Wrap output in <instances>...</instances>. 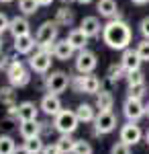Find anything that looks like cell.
I'll list each match as a JSON object with an SVG mask.
<instances>
[{
    "label": "cell",
    "instance_id": "1",
    "mask_svg": "<svg viewBox=\"0 0 149 154\" xmlns=\"http://www.w3.org/2000/svg\"><path fill=\"white\" fill-rule=\"evenodd\" d=\"M133 31L125 19H108V23L102 27V41L110 49H121L125 51L131 45Z\"/></svg>",
    "mask_w": 149,
    "mask_h": 154
},
{
    "label": "cell",
    "instance_id": "2",
    "mask_svg": "<svg viewBox=\"0 0 149 154\" xmlns=\"http://www.w3.org/2000/svg\"><path fill=\"white\" fill-rule=\"evenodd\" d=\"M4 72H6L8 84L16 86V88H25L27 84L31 82V70H29L16 56H10V64H8V68Z\"/></svg>",
    "mask_w": 149,
    "mask_h": 154
},
{
    "label": "cell",
    "instance_id": "3",
    "mask_svg": "<svg viewBox=\"0 0 149 154\" xmlns=\"http://www.w3.org/2000/svg\"><path fill=\"white\" fill-rule=\"evenodd\" d=\"M59 35V25L55 21H45V23L39 25L37 33H35V39H37V48H43L47 51L53 54V43L57 41Z\"/></svg>",
    "mask_w": 149,
    "mask_h": 154
},
{
    "label": "cell",
    "instance_id": "4",
    "mask_svg": "<svg viewBox=\"0 0 149 154\" xmlns=\"http://www.w3.org/2000/svg\"><path fill=\"white\" fill-rule=\"evenodd\" d=\"M53 125H55V131H59V134H74L78 130V125H80V119L76 115V111L61 109L53 117Z\"/></svg>",
    "mask_w": 149,
    "mask_h": 154
},
{
    "label": "cell",
    "instance_id": "5",
    "mask_svg": "<svg viewBox=\"0 0 149 154\" xmlns=\"http://www.w3.org/2000/svg\"><path fill=\"white\" fill-rule=\"evenodd\" d=\"M69 86V74L63 70H55L51 74L45 76V88L47 93H53V95H61L66 93Z\"/></svg>",
    "mask_w": 149,
    "mask_h": 154
},
{
    "label": "cell",
    "instance_id": "6",
    "mask_svg": "<svg viewBox=\"0 0 149 154\" xmlns=\"http://www.w3.org/2000/svg\"><path fill=\"white\" fill-rule=\"evenodd\" d=\"M92 125H94L96 136H106V134L116 130V115L112 111H98L96 119L92 121Z\"/></svg>",
    "mask_w": 149,
    "mask_h": 154
},
{
    "label": "cell",
    "instance_id": "7",
    "mask_svg": "<svg viewBox=\"0 0 149 154\" xmlns=\"http://www.w3.org/2000/svg\"><path fill=\"white\" fill-rule=\"evenodd\" d=\"M51 58H53L51 51L39 48L35 54H31V58H29V68H31L35 74H47L49 68H51V62H53Z\"/></svg>",
    "mask_w": 149,
    "mask_h": 154
},
{
    "label": "cell",
    "instance_id": "8",
    "mask_svg": "<svg viewBox=\"0 0 149 154\" xmlns=\"http://www.w3.org/2000/svg\"><path fill=\"white\" fill-rule=\"evenodd\" d=\"M96 66H98V58H96V54L92 51V49H80L78 54H76V72H80V74H92V72L96 70Z\"/></svg>",
    "mask_w": 149,
    "mask_h": 154
},
{
    "label": "cell",
    "instance_id": "9",
    "mask_svg": "<svg viewBox=\"0 0 149 154\" xmlns=\"http://www.w3.org/2000/svg\"><path fill=\"white\" fill-rule=\"evenodd\" d=\"M123 115L127 117V121H139L141 117H145V105H143V101L127 97V101L123 103Z\"/></svg>",
    "mask_w": 149,
    "mask_h": 154
},
{
    "label": "cell",
    "instance_id": "10",
    "mask_svg": "<svg viewBox=\"0 0 149 154\" xmlns=\"http://www.w3.org/2000/svg\"><path fill=\"white\" fill-rule=\"evenodd\" d=\"M143 130L137 125V121H127L125 125L121 128V142L129 144V146H135L143 140Z\"/></svg>",
    "mask_w": 149,
    "mask_h": 154
},
{
    "label": "cell",
    "instance_id": "11",
    "mask_svg": "<svg viewBox=\"0 0 149 154\" xmlns=\"http://www.w3.org/2000/svg\"><path fill=\"white\" fill-rule=\"evenodd\" d=\"M39 107H41V111L45 113L47 117H55L59 111L63 109V107H61V101H59V95H53V93H47V95L41 99Z\"/></svg>",
    "mask_w": 149,
    "mask_h": 154
},
{
    "label": "cell",
    "instance_id": "12",
    "mask_svg": "<svg viewBox=\"0 0 149 154\" xmlns=\"http://www.w3.org/2000/svg\"><path fill=\"white\" fill-rule=\"evenodd\" d=\"M96 11L104 19H123V12L118 8L116 0H98L96 2Z\"/></svg>",
    "mask_w": 149,
    "mask_h": 154
},
{
    "label": "cell",
    "instance_id": "13",
    "mask_svg": "<svg viewBox=\"0 0 149 154\" xmlns=\"http://www.w3.org/2000/svg\"><path fill=\"white\" fill-rule=\"evenodd\" d=\"M8 33L12 37H21V35H27V33H31V23H29V19L25 17V14H16V17H12L10 19V25H8Z\"/></svg>",
    "mask_w": 149,
    "mask_h": 154
},
{
    "label": "cell",
    "instance_id": "14",
    "mask_svg": "<svg viewBox=\"0 0 149 154\" xmlns=\"http://www.w3.org/2000/svg\"><path fill=\"white\" fill-rule=\"evenodd\" d=\"M74 54H76V49H74V45L69 43L68 39H57L53 43V58L55 60L68 62V60L74 58Z\"/></svg>",
    "mask_w": 149,
    "mask_h": 154
},
{
    "label": "cell",
    "instance_id": "15",
    "mask_svg": "<svg viewBox=\"0 0 149 154\" xmlns=\"http://www.w3.org/2000/svg\"><path fill=\"white\" fill-rule=\"evenodd\" d=\"M102 27L104 25H100V19H98V17H84L80 21V29L90 37V39L102 35Z\"/></svg>",
    "mask_w": 149,
    "mask_h": 154
},
{
    "label": "cell",
    "instance_id": "16",
    "mask_svg": "<svg viewBox=\"0 0 149 154\" xmlns=\"http://www.w3.org/2000/svg\"><path fill=\"white\" fill-rule=\"evenodd\" d=\"M37 48V39H35L31 33L21 37H14V51L21 54V56H27V54H33V49Z\"/></svg>",
    "mask_w": 149,
    "mask_h": 154
},
{
    "label": "cell",
    "instance_id": "17",
    "mask_svg": "<svg viewBox=\"0 0 149 154\" xmlns=\"http://www.w3.org/2000/svg\"><path fill=\"white\" fill-rule=\"evenodd\" d=\"M121 64L125 66L127 72H135V70H141V64H143V60L139 58L137 49H131L127 48L123 51V58H121Z\"/></svg>",
    "mask_w": 149,
    "mask_h": 154
},
{
    "label": "cell",
    "instance_id": "18",
    "mask_svg": "<svg viewBox=\"0 0 149 154\" xmlns=\"http://www.w3.org/2000/svg\"><path fill=\"white\" fill-rule=\"evenodd\" d=\"M39 109H41V107H37L33 101H23V103H19L16 117H19V121H31V119H37Z\"/></svg>",
    "mask_w": 149,
    "mask_h": 154
},
{
    "label": "cell",
    "instance_id": "19",
    "mask_svg": "<svg viewBox=\"0 0 149 154\" xmlns=\"http://www.w3.org/2000/svg\"><path fill=\"white\" fill-rule=\"evenodd\" d=\"M102 91V80L92 72V74H84V80H82V93L84 95H98Z\"/></svg>",
    "mask_w": 149,
    "mask_h": 154
},
{
    "label": "cell",
    "instance_id": "20",
    "mask_svg": "<svg viewBox=\"0 0 149 154\" xmlns=\"http://www.w3.org/2000/svg\"><path fill=\"white\" fill-rule=\"evenodd\" d=\"M19 134L23 136V140L41 136V121H37V119H31V121H19Z\"/></svg>",
    "mask_w": 149,
    "mask_h": 154
},
{
    "label": "cell",
    "instance_id": "21",
    "mask_svg": "<svg viewBox=\"0 0 149 154\" xmlns=\"http://www.w3.org/2000/svg\"><path fill=\"white\" fill-rule=\"evenodd\" d=\"M66 39H68L69 43L74 45V49H76V51H80V49H86V48H88V41H90V37L86 35V33L82 31L80 27H78V29H72V31L68 33V37H66Z\"/></svg>",
    "mask_w": 149,
    "mask_h": 154
},
{
    "label": "cell",
    "instance_id": "22",
    "mask_svg": "<svg viewBox=\"0 0 149 154\" xmlns=\"http://www.w3.org/2000/svg\"><path fill=\"white\" fill-rule=\"evenodd\" d=\"M59 27H72L74 21H76V17H74V11L69 8V6H61L57 12H55V19H53Z\"/></svg>",
    "mask_w": 149,
    "mask_h": 154
},
{
    "label": "cell",
    "instance_id": "23",
    "mask_svg": "<svg viewBox=\"0 0 149 154\" xmlns=\"http://www.w3.org/2000/svg\"><path fill=\"white\" fill-rule=\"evenodd\" d=\"M112 105H115V97L110 91H100L96 95V109L98 111H112Z\"/></svg>",
    "mask_w": 149,
    "mask_h": 154
},
{
    "label": "cell",
    "instance_id": "24",
    "mask_svg": "<svg viewBox=\"0 0 149 154\" xmlns=\"http://www.w3.org/2000/svg\"><path fill=\"white\" fill-rule=\"evenodd\" d=\"M76 115L80 119V123H92L96 119V109L90 105V103H82L76 109Z\"/></svg>",
    "mask_w": 149,
    "mask_h": 154
},
{
    "label": "cell",
    "instance_id": "25",
    "mask_svg": "<svg viewBox=\"0 0 149 154\" xmlns=\"http://www.w3.org/2000/svg\"><path fill=\"white\" fill-rule=\"evenodd\" d=\"M127 74H129V72L125 70V66L118 62V64H110V66H108V70H106V78H108V82L116 84L118 80L127 78Z\"/></svg>",
    "mask_w": 149,
    "mask_h": 154
},
{
    "label": "cell",
    "instance_id": "26",
    "mask_svg": "<svg viewBox=\"0 0 149 154\" xmlns=\"http://www.w3.org/2000/svg\"><path fill=\"white\" fill-rule=\"evenodd\" d=\"M0 103L6 107L16 105V86H12V84L0 86Z\"/></svg>",
    "mask_w": 149,
    "mask_h": 154
},
{
    "label": "cell",
    "instance_id": "27",
    "mask_svg": "<svg viewBox=\"0 0 149 154\" xmlns=\"http://www.w3.org/2000/svg\"><path fill=\"white\" fill-rule=\"evenodd\" d=\"M57 148L61 154H74V146H76V140L72 138V134H61L57 142Z\"/></svg>",
    "mask_w": 149,
    "mask_h": 154
},
{
    "label": "cell",
    "instance_id": "28",
    "mask_svg": "<svg viewBox=\"0 0 149 154\" xmlns=\"http://www.w3.org/2000/svg\"><path fill=\"white\" fill-rule=\"evenodd\" d=\"M25 148H27L31 154H43V150H45L43 138L37 136V138H29V140H25Z\"/></svg>",
    "mask_w": 149,
    "mask_h": 154
},
{
    "label": "cell",
    "instance_id": "29",
    "mask_svg": "<svg viewBox=\"0 0 149 154\" xmlns=\"http://www.w3.org/2000/svg\"><path fill=\"white\" fill-rule=\"evenodd\" d=\"M39 2L37 0H19V11L23 12L25 17H31L35 12H39Z\"/></svg>",
    "mask_w": 149,
    "mask_h": 154
},
{
    "label": "cell",
    "instance_id": "30",
    "mask_svg": "<svg viewBox=\"0 0 149 154\" xmlns=\"http://www.w3.org/2000/svg\"><path fill=\"white\" fill-rule=\"evenodd\" d=\"M14 150H16V142L12 140V136L8 134L0 136V154H14Z\"/></svg>",
    "mask_w": 149,
    "mask_h": 154
},
{
    "label": "cell",
    "instance_id": "31",
    "mask_svg": "<svg viewBox=\"0 0 149 154\" xmlns=\"http://www.w3.org/2000/svg\"><path fill=\"white\" fill-rule=\"evenodd\" d=\"M145 93H147V84L145 82L129 84V88H127V97H131V99H143Z\"/></svg>",
    "mask_w": 149,
    "mask_h": 154
},
{
    "label": "cell",
    "instance_id": "32",
    "mask_svg": "<svg viewBox=\"0 0 149 154\" xmlns=\"http://www.w3.org/2000/svg\"><path fill=\"white\" fill-rule=\"evenodd\" d=\"M90 142H86V140H76V146H74V154H92Z\"/></svg>",
    "mask_w": 149,
    "mask_h": 154
},
{
    "label": "cell",
    "instance_id": "33",
    "mask_svg": "<svg viewBox=\"0 0 149 154\" xmlns=\"http://www.w3.org/2000/svg\"><path fill=\"white\" fill-rule=\"evenodd\" d=\"M135 49H137L139 58L143 60V62H149V39H143V41H139Z\"/></svg>",
    "mask_w": 149,
    "mask_h": 154
},
{
    "label": "cell",
    "instance_id": "34",
    "mask_svg": "<svg viewBox=\"0 0 149 154\" xmlns=\"http://www.w3.org/2000/svg\"><path fill=\"white\" fill-rule=\"evenodd\" d=\"M82 80H84V74H69V86L74 93H82Z\"/></svg>",
    "mask_w": 149,
    "mask_h": 154
},
{
    "label": "cell",
    "instance_id": "35",
    "mask_svg": "<svg viewBox=\"0 0 149 154\" xmlns=\"http://www.w3.org/2000/svg\"><path fill=\"white\" fill-rule=\"evenodd\" d=\"M139 82H145L143 70H135V72H129L127 74V84H139Z\"/></svg>",
    "mask_w": 149,
    "mask_h": 154
},
{
    "label": "cell",
    "instance_id": "36",
    "mask_svg": "<svg viewBox=\"0 0 149 154\" xmlns=\"http://www.w3.org/2000/svg\"><path fill=\"white\" fill-rule=\"evenodd\" d=\"M110 154H131V146L125 144V142H116L110 148Z\"/></svg>",
    "mask_w": 149,
    "mask_h": 154
},
{
    "label": "cell",
    "instance_id": "37",
    "mask_svg": "<svg viewBox=\"0 0 149 154\" xmlns=\"http://www.w3.org/2000/svg\"><path fill=\"white\" fill-rule=\"evenodd\" d=\"M139 33L143 35V39H149V17L141 19V23H139Z\"/></svg>",
    "mask_w": 149,
    "mask_h": 154
},
{
    "label": "cell",
    "instance_id": "38",
    "mask_svg": "<svg viewBox=\"0 0 149 154\" xmlns=\"http://www.w3.org/2000/svg\"><path fill=\"white\" fill-rule=\"evenodd\" d=\"M8 25H10V19H8L4 12H0V35H2L4 31H8Z\"/></svg>",
    "mask_w": 149,
    "mask_h": 154
},
{
    "label": "cell",
    "instance_id": "39",
    "mask_svg": "<svg viewBox=\"0 0 149 154\" xmlns=\"http://www.w3.org/2000/svg\"><path fill=\"white\" fill-rule=\"evenodd\" d=\"M8 64H10V56H6V54L0 49V70H6Z\"/></svg>",
    "mask_w": 149,
    "mask_h": 154
},
{
    "label": "cell",
    "instance_id": "40",
    "mask_svg": "<svg viewBox=\"0 0 149 154\" xmlns=\"http://www.w3.org/2000/svg\"><path fill=\"white\" fill-rule=\"evenodd\" d=\"M53 130H55V125H49V121H41V138H45Z\"/></svg>",
    "mask_w": 149,
    "mask_h": 154
},
{
    "label": "cell",
    "instance_id": "41",
    "mask_svg": "<svg viewBox=\"0 0 149 154\" xmlns=\"http://www.w3.org/2000/svg\"><path fill=\"white\" fill-rule=\"evenodd\" d=\"M43 154H61V152H59L57 144H47L45 150H43Z\"/></svg>",
    "mask_w": 149,
    "mask_h": 154
},
{
    "label": "cell",
    "instance_id": "42",
    "mask_svg": "<svg viewBox=\"0 0 149 154\" xmlns=\"http://www.w3.org/2000/svg\"><path fill=\"white\" fill-rule=\"evenodd\" d=\"M14 154H31V152H29V150L25 148V144H23V146H16V150H14Z\"/></svg>",
    "mask_w": 149,
    "mask_h": 154
},
{
    "label": "cell",
    "instance_id": "43",
    "mask_svg": "<svg viewBox=\"0 0 149 154\" xmlns=\"http://www.w3.org/2000/svg\"><path fill=\"white\" fill-rule=\"evenodd\" d=\"M133 4H137V6H145V4H149V0H131Z\"/></svg>",
    "mask_w": 149,
    "mask_h": 154
},
{
    "label": "cell",
    "instance_id": "44",
    "mask_svg": "<svg viewBox=\"0 0 149 154\" xmlns=\"http://www.w3.org/2000/svg\"><path fill=\"white\" fill-rule=\"evenodd\" d=\"M41 6H49V4H53V0H37Z\"/></svg>",
    "mask_w": 149,
    "mask_h": 154
},
{
    "label": "cell",
    "instance_id": "45",
    "mask_svg": "<svg viewBox=\"0 0 149 154\" xmlns=\"http://www.w3.org/2000/svg\"><path fill=\"white\" fill-rule=\"evenodd\" d=\"M59 2H61L63 6H69V4H72V2H76V0H59Z\"/></svg>",
    "mask_w": 149,
    "mask_h": 154
},
{
    "label": "cell",
    "instance_id": "46",
    "mask_svg": "<svg viewBox=\"0 0 149 154\" xmlns=\"http://www.w3.org/2000/svg\"><path fill=\"white\" fill-rule=\"evenodd\" d=\"M76 2H80V4H90V2H94V0H76Z\"/></svg>",
    "mask_w": 149,
    "mask_h": 154
},
{
    "label": "cell",
    "instance_id": "47",
    "mask_svg": "<svg viewBox=\"0 0 149 154\" xmlns=\"http://www.w3.org/2000/svg\"><path fill=\"white\" fill-rule=\"evenodd\" d=\"M145 117H149V103L145 105Z\"/></svg>",
    "mask_w": 149,
    "mask_h": 154
},
{
    "label": "cell",
    "instance_id": "48",
    "mask_svg": "<svg viewBox=\"0 0 149 154\" xmlns=\"http://www.w3.org/2000/svg\"><path fill=\"white\" fill-rule=\"evenodd\" d=\"M145 142H147V146H149V130H147V134H145Z\"/></svg>",
    "mask_w": 149,
    "mask_h": 154
},
{
    "label": "cell",
    "instance_id": "49",
    "mask_svg": "<svg viewBox=\"0 0 149 154\" xmlns=\"http://www.w3.org/2000/svg\"><path fill=\"white\" fill-rule=\"evenodd\" d=\"M0 2H2V4H8V2H12V0H0Z\"/></svg>",
    "mask_w": 149,
    "mask_h": 154
},
{
    "label": "cell",
    "instance_id": "50",
    "mask_svg": "<svg viewBox=\"0 0 149 154\" xmlns=\"http://www.w3.org/2000/svg\"><path fill=\"white\" fill-rule=\"evenodd\" d=\"M2 43H4V41H2V35H0V49H2Z\"/></svg>",
    "mask_w": 149,
    "mask_h": 154
}]
</instances>
